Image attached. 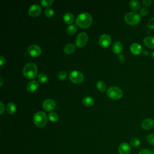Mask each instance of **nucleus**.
<instances>
[{
    "label": "nucleus",
    "instance_id": "39448f33",
    "mask_svg": "<svg viewBox=\"0 0 154 154\" xmlns=\"http://www.w3.org/2000/svg\"><path fill=\"white\" fill-rule=\"evenodd\" d=\"M107 96L112 99H118L122 97L123 91L122 90L116 86H112L108 88L106 91Z\"/></svg>",
    "mask_w": 154,
    "mask_h": 154
},
{
    "label": "nucleus",
    "instance_id": "dca6fc26",
    "mask_svg": "<svg viewBox=\"0 0 154 154\" xmlns=\"http://www.w3.org/2000/svg\"><path fill=\"white\" fill-rule=\"evenodd\" d=\"M143 43L149 48L154 49V36L146 37L143 40Z\"/></svg>",
    "mask_w": 154,
    "mask_h": 154
},
{
    "label": "nucleus",
    "instance_id": "58836bf2",
    "mask_svg": "<svg viewBox=\"0 0 154 154\" xmlns=\"http://www.w3.org/2000/svg\"><path fill=\"white\" fill-rule=\"evenodd\" d=\"M0 79H1V84H0V85L2 86V84H3V79L2 77H0Z\"/></svg>",
    "mask_w": 154,
    "mask_h": 154
},
{
    "label": "nucleus",
    "instance_id": "ddd939ff",
    "mask_svg": "<svg viewBox=\"0 0 154 154\" xmlns=\"http://www.w3.org/2000/svg\"><path fill=\"white\" fill-rule=\"evenodd\" d=\"M131 147L126 143H122L119 147V154H129L131 152Z\"/></svg>",
    "mask_w": 154,
    "mask_h": 154
},
{
    "label": "nucleus",
    "instance_id": "0eeeda50",
    "mask_svg": "<svg viewBox=\"0 0 154 154\" xmlns=\"http://www.w3.org/2000/svg\"><path fill=\"white\" fill-rule=\"evenodd\" d=\"M88 39V36L87 34L85 32H82L79 33L76 39V45L79 48L84 47L87 43Z\"/></svg>",
    "mask_w": 154,
    "mask_h": 154
},
{
    "label": "nucleus",
    "instance_id": "9d476101",
    "mask_svg": "<svg viewBox=\"0 0 154 154\" xmlns=\"http://www.w3.org/2000/svg\"><path fill=\"white\" fill-rule=\"evenodd\" d=\"M28 53L32 57H38L41 54L42 49L37 45H31L28 48Z\"/></svg>",
    "mask_w": 154,
    "mask_h": 154
},
{
    "label": "nucleus",
    "instance_id": "9b49d317",
    "mask_svg": "<svg viewBox=\"0 0 154 154\" xmlns=\"http://www.w3.org/2000/svg\"><path fill=\"white\" fill-rule=\"evenodd\" d=\"M56 106V103L54 100L51 99H47L45 100L42 103L43 108L46 111L53 110Z\"/></svg>",
    "mask_w": 154,
    "mask_h": 154
},
{
    "label": "nucleus",
    "instance_id": "393cba45",
    "mask_svg": "<svg viewBox=\"0 0 154 154\" xmlns=\"http://www.w3.org/2000/svg\"><path fill=\"white\" fill-rule=\"evenodd\" d=\"M48 78L47 75L44 73H41L38 74V75L37 76V79L41 83L46 82L48 81Z\"/></svg>",
    "mask_w": 154,
    "mask_h": 154
},
{
    "label": "nucleus",
    "instance_id": "6ab92c4d",
    "mask_svg": "<svg viewBox=\"0 0 154 154\" xmlns=\"http://www.w3.org/2000/svg\"><path fill=\"white\" fill-rule=\"evenodd\" d=\"M74 16L70 13H66L63 16V20L65 23L67 24H71L74 22Z\"/></svg>",
    "mask_w": 154,
    "mask_h": 154
},
{
    "label": "nucleus",
    "instance_id": "e433bc0d",
    "mask_svg": "<svg viewBox=\"0 0 154 154\" xmlns=\"http://www.w3.org/2000/svg\"><path fill=\"white\" fill-rule=\"evenodd\" d=\"M0 104H1V106H0V108H1V111H0V114H2L4 111V104L2 103V102H0Z\"/></svg>",
    "mask_w": 154,
    "mask_h": 154
},
{
    "label": "nucleus",
    "instance_id": "ea45409f",
    "mask_svg": "<svg viewBox=\"0 0 154 154\" xmlns=\"http://www.w3.org/2000/svg\"><path fill=\"white\" fill-rule=\"evenodd\" d=\"M152 58L153 60H154V51L152 54Z\"/></svg>",
    "mask_w": 154,
    "mask_h": 154
},
{
    "label": "nucleus",
    "instance_id": "a19ab883",
    "mask_svg": "<svg viewBox=\"0 0 154 154\" xmlns=\"http://www.w3.org/2000/svg\"><path fill=\"white\" fill-rule=\"evenodd\" d=\"M153 152L154 153V149H153Z\"/></svg>",
    "mask_w": 154,
    "mask_h": 154
},
{
    "label": "nucleus",
    "instance_id": "1a4fd4ad",
    "mask_svg": "<svg viewBox=\"0 0 154 154\" xmlns=\"http://www.w3.org/2000/svg\"><path fill=\"white\" fill-rule=\"evenodd\" d=\"M41 12H42L41 7L39 5L37 4L31 5L28 10V14L32 17H36L40 15Z\"/></svg>",
    "mask_w": 154,
    "mask_h": 154
},
{
    "label": "nucleus",
    "instance_id": "b1692460",
    "mask_svg": "<svg viewBox=\"0 0 154 154\" xmlns=\"http://www.w3.org/2000/svg\"><path fill=\"white\" fill-rule=\"evenodd\" d=\"M76 31H77V27L75 25H70L66 29V32H67V34L70 35H73L75 34Z\"/></svg>",
    "mask_w": 154,
    "mask_h": 154
},
{
    "label": "nucleus",
    "instance_id": "4c0bfd02",
    "mask_svg": "<svg viewBox=\"0 0 154 154\" xmlns=\"http://www.w3.org/2000/svg\"><path fill=\"white\" fill-rule=\"evenodd\" d=\"M5 60L4 57H3V56L1 55V56L0 57V65H1V66H2L3 64L5 63Z\"/></svg>",
    "mask_w": 154,
    "mask_h": 154
},
{
    "label": "nucleus",
    "instance_id": "aec40b11",
    "mask_svg": "<svg viewBox=\"0 0 154 154\" xmlns=\"http://www.w3.org/2000/svg\"><path fill=\"white\" fill-rule=\"evenodd\" d=\"M64 52L66 54H71L75 51V45L72 43L66 45L64 48Z\"/></svg>",
    "mask_w": 154,
    "mask_h": 154
},
{
    "label": "nucleus",
    "instance_id": "f257e3e1",
    "mask_svg": "<svg viewBox=\"0 0 154 154\" xmlns=\"http://www.w3.org/2000/svg\"><path fill=\"white\" fill-rule=\"evenodd\" d=\"M93 18L91 14L88 13H81L78 15L75 19L76 24L80 28H85L91 25Z\"/></svg>",
    "mask_w": 154,
    "mask_h": 154
},
{
    "label": "nucleus",
    "instance_id": "412c9836",
    "mask_svg": "<svg viewBox=\"0 0 154 154\" xmlns=\"http://www.w3.org/2000/svg\"><path fill=\"white\" fill-rule=\"evenodd\" d=\"M82 103L86 106H91L94 103V100L90 96H86L83 98Z\"/></svg>",
    "mask_w": 154,
    "mask_h": 154
},
{
    "label": "nucleus",
    "instance_id": "f704fd0d",
    "mask_svg": "<svg viewBox=\"0 0 154 154\" xmlns=\"http://www.w3.org/2000/svg\"><path fill=\"white\" fill-rule=\"evenodd\" d=\"M151 3H152V1L151 0H143L142 1V4L145 7L150 6Z\"/></svg>",
    "mask_w": 154,
    "mask_h": 154
},
{
    "label": "nucleus",
    "instance_id": "7c9ffc66",
    "mask_svg": "<svg viewBox=\"0 0 154 154\" xmlns=\"http://www.w3.org/2000/svg\"><path fill=\"white\" fill-rule=\"evenodd\" d=\"M147 140L149 144L154 146V134H150L147 137Z\"/></svg>",
    "mask_w": 154,
    "mask_h": 154
},
{
    "label": "nucleus",
    "instance_id": "5701e85b",
    "mask_svg": "<svg viewBox=\"0 0 154 154\" xmlns=\"http://www.w3.org/2000/svg\"><path fill=\"white\" fill-rule=\"evenodd\" d=\"M96 87L101 92H104L106 90V84L103 81H98L96 83Z\"/></svg>",
    "mask_w": 154,
    "mask_h": 154
},
{
    "label": "nucleus",
    "instance_id": "473e14b6",
    "mask_svg": "<svg viewBox=\"0 0 154 154\" xmlns=\"http://www.w3.org/2000/svg\"><path fill=\"white\" fill-rule=\"evenodd\" d=\"M138 154H154L153 151L148 149H144L140 151Z\"/></svg>",
    "mask_w": 154,
    "mask_h": 154
},
{
    "label": "nucleus",
    "instance_id": "f03ea898",
    "mask_svg": "<svg viewBox=\"0 0 154 154\" xmlns=\"http://www.w3.org/2000/svg\"><path fill=\"white\" fill-rule=\"evenodd\" d=\"M37 72L38 70L36 64L32 62L26 63L22 69L23 75L27 79H33L36 77Z\"/></svg>",
    "mask_w": 154,
    "mask_h": 154
},
{
    "label": "nucleus",
    "instance_id": "72a5a7b5",
    "mask_svg": "<svg viewBox=\"0 0 154 154\" xmlns=\"http://www.w3.org/2000/svg\"><path fill=\"white\" fill-rule=\"evenodd\" d=\"M147 25L150 29H154V17L149 20Z\"/></svg>",
    "mask_w": 154,
    "mask_h": 154
},
{
    "label": "nucleus",
    "instance_id": "2eb2a0df",
    "mask_svg": "<svg viewBox=\"0 0 154 154\" xmlns=\"http://www.w3.org/2000/svg\"><path fill=\"white\" fill-rule=\"evenodd\" d=\"M38 84L35 80L29 81L26 86V88L27 91L30 93H33L35 91L38 89Z\"/></svg>",
    "mask_w": 154,
    "mask_h": 154
},
{
    "label": "nucleus",
    "instance_id": "4468645a",
    "mask_svg": "<svg viewBox=\"0 0 154 154\" xmlns=\"http://www.w3.org/2000/svg\"><path fill=\"white\" fill-rule=\"evenodd\" d=\"M130 51L134 55H139L142 52V47L138 43H134L130 46Z\"/></svg>",
    "mask_w": 154,
    "mask_h": 154
},
{
    "label": "nucleus",
    "instance_id": "f3484780",
    "mask_svg": "<svg viewBox=\"0 0 154 154\" xmlns=\"http://www.w3.org/2000/svg\"><path fill=\"white\" fill-rule=\"evenodd\" d=\"M123 50V45L120 42H116L112 45V51L114 54H119Z\"/></svg>",
    "mask_w": 154,
    "mask_h": 154
},
{
    "label": "nucleus",
    "instance_id": "423d86ee",
    "mask_svg": "<svg viewBox=\"0 0 154 154\" xmlns=\"http://www.w3.org/2000/svg\"><path fill=\"white\" fill-rule=\"evenodd\" d=\"M70 80L75 84H79L83 81L84 75L78 70H73L69 74Z\"/></svg>",
    "mask_w": 154,
    "mask_h": 154
},
{
    "label": "nucleus",
    "instance_id": "20e7f679",
    "mask_svg": "<svg viewBox=\"0 0 154 154\" xmlns=\"http://www.w3.org/2000/svg\"><path fill=\"white\" fill-rule=\"evenodd\" d=\"M125 21L130 25H136L139 23L141 20L140 13L135 11L127 13L124 16Z\"/></svg>",
    "mask_w": 154,
    "mask_h": 154
},
{
    "label": "nucleus",
    "instance_id": "4be33fe9",
    "mask_svg": "<svg viewBox=\"0 0 154 154\" xmlns=\"http://www.w3.org/2000/svg\"><path fill=\"white\" fill-rule=\"evenodd\" d=\"M6 110H7V112L8 114H14L16 112V105L13 102L8 103L7 106Z\"/></svg>",
    "mask_w": 154,
    "mask_h": 154
},
{
    "label": "nucleus",
    "instance_id": "cd10ccee",
    "mask_svg": "<svg viewBox=\"0 0 154 154\" xmlns=\"http://www.w3.org/2000/svg\"><path fill=\"white\" fill-rule=\"evenodd\" d=\"M67 76V73L66 71H63V70L60 71L57 75V77L60 80L65 79L66 78Z\"/></svg>",
    "mask_w": 154,
    "mask_h": 154
},
{
    "label": "nucleus",
    "instance_id": "6e6552de",
    "mask_svg": "<svg viewBox=\"0 0 154 154\" xmlns=\"http://www.w3.org/2000/svg\"><path fill=\"white\" fill-rule=\"evenodd\" d=\"M111 42V38L110 35L107 34H102L99 38V45L102 48H106L109 46Z\"/></svg>",
    "mask_w": 154,
    "mask_h": 154
},
{
    "label": "nucleus",
    "instance_id": "7ed1b4c3",
    "mask_svg": "<svg viewBox=\"0 0 154 154\" xmlns=\"http://www.w3.org/2000/svg\"><path fill=\"white\" fill-rule=\"evenodd\" d=\"M34 124L38 128H43L46 126L48 121L46 114L43 111L37 112L33 117Z\"/></svg>",
    "mask_w": 154,
    "mask_h": 154
},
{
    "label": "nucleus",
    "instance_id": "a211bd4d",
    "mask_svg": "<svg viewBox=\"0 0 154 154\" xmlns=\"http://www.w3.org/2000/svg\"><path fill=\"white\" fill-rule=\"evenodd\" d=\"M129 6L132 10H133L134 11H137V10H140V8L141 7L140 2L137 0L130 1L129 2Z\"/></svg>",
    "mask_w": 154,
    "mask_h": 154
},
{
    "label": "nucleus",
    "instance_id": "c9c22d12",
    "mask_svg": "<svg viewBox=\"0 0 154 154\" xmlns=\"http://www.w3.org/2000/svg\"><path fill=\"white\" fill-rule=\"evenodd\" d=\"M118 60L120 63H123L125 60V57L124 55L123 54H119V57H118Z\"/></svg>",
    "mask_w": 154,
    "mask_h": 154
},
{
    "label": "nucleus",
    "instance_id": "c756f323",
    "mask_svg": "<svg viewBox=\"0 0 154 154\" xmlns=\"http://www.w3.org/2000/svg\"><path fill=\"white\" fill-rule=\"evenodd\" d=\"M53 2H54L53 0H42L40 1V3L42 4V5L43 7H48L51 6Z\"/></svg>",
    "mask_w": 154,
    "mask_h": 154
},
{
    "label": "nucleus",
    "instance_id": "a878e982",
    "mask_svg": "<svg viewBox=\"0 0 154 154\" xmlns=\"http://www.w3.org/2000/svg\"><path fill=\"white\" fill-rule=\"evenodd\" d=\"M48 118L51 122H56L58 119V115L55 112H50L48 114Z\"/></svg>",
    "mask_w": 154,
    "mask_h": 154
},
{
    "label": "nucleus",
    "instance_id": "2f4dec72",
    "mask_svg": "<svg viewBox=\"0 0 154 154\" xmlns=\"http://www.w3.org/2000/svg\"><path fill=\"white\" fill-rule=\"evenodd\" d=\"M149 12V10L148 8H146V7H144V8H142L140 11V16H145L146 15L148 14Z\"/></svg>",
    "mask_w": 154,
    "mask_h": 154
},
{
    "label": "nucleus",
    "instance_id": "bb28decb",
    "mask_svg": "<svg viewBox=\"0 0 154 154\" xmlns=\"http://www.w3.org/2000/svg\"><path fill=\"white\" fill-rule=\"evenodd\" d=\"M130 144L134 147H137L140 145V141L137 138H132L129 141Z\"/></svg>",
    "mask_w": 154,
    "mask_h": 154
},
{
    "label": "nucleus",
    "instance_id": "c85d7f7f",
    "mask_svg": "<svg viewBox=\"0 0 154 154\" xmlns=\"http://www.w3.org/2000/svg\"><path fill=\"white\" fill-rule=\"evenodd\" d=\"M45 14L48 17H52L54 14V11L51 8H47L45 11Z\"/></svg>",
    "mask_w": 154,
    "mask_h": 154
},
{
    "label": "nucleus",
    "instance_id": "f8f14e48",
    "mask_svg": "<svg viewBox=\"0 0 154 154\" xmlns=\"http://www.w3.org/2000/svg\"><path fill=\"white\" fill-rule=\"evenodd\" d=\"M154 126V120L150 118H147L143 120L141 127L145 130H149Z\"/></svg>",
    "mask_w": 154,
    "mask_h": 154
}]
</instances>
